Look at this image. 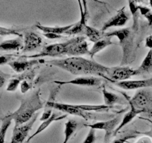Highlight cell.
I'll return each mask as SVG.
<instances>
[{
  "mask_svg": "<svg viewBox=\"0 0 152 143\" xmlns=\"http://www.w3.org/2000/svg\"><path fill=\"white\" fill-rule=\"evenodd\" d=\"M54 66L58 67L74 75H96L106 78L108 67L82 57H69L66 59L45 61Z\"/></svg>",
  "mask_w": 152,
  "mask_h": 143,
  "instance_id": "6da1fadb",
  "label": "cell"
},
{
  "mask_svg": "<svg viewBox=\"0 0 152 143\" xmlns=\"http://www.w3.org/2000/svg\"><path fill=\"white\" fill-rule=\"evenodd\" d=\"M43 106V102L40 98V91L37 90L27 98L22 100L19 108L8 116L14 121L15 125H21L30 121Z\"/></svg>",
  "mask_w": 152,
  "mask_h": 143,
  "instance_id": "7a4b0ae2",
  "label": "cell"
},
{
  "mask_svg": "<svg viewBox=\"0 0 152 143\" xmlns=\"http://www.w3.org/2000/svg\"><path fill=\"white\" fill-rule=\"evenodd\" d=\"M140 75L137 69L129 66L108 67L106 72V78L110 82L113 81H125L129 80L131 77Z\"/></svg>",
  "mask_w": 152,
  "mask_h": 143,
  "instance_id": "3957f363",
  "label": "cell"
},
{
  "mask_svg": "<svg viewBox=\"0 0 152 143\" xmlns=\"http://www.w3.org/2000/svg\"><path fill=\"white\" fill-rule=\"evenodd\" d=\"M129 104L143 113L152 114V94L147 90H140L129 101Z\"/></svg>",
  "mask_w": 152,
  "mask_h": 143,
  "instance_id": "277c9868",
  "label": "cell"
},
{
  "mask_svg": "<svg viewBox=\"0 0 152 143\" xmlns=\"http://www.w3.org/2000/svg\"><path fill=\"white\" fill-rule=\"evenodd\" d=\"M72 43V39L60 43H54V44L49 45L43 48L39 53L32 55L26 56V58H32V59H40L45 57H51V58H56V57L61 56L64 54L67 46Z\"/></svg>",
  "mask_w": 152,
  "mask_h": 143,
  "instance_id": "5b68a950",
  "label": "cell"
},
{
  "mask_svg": "<svg viewBox=\"0 0 152 143\" xmlns=\"http://www.w3.org/2000/svg\"><path fill=\"white\" fill-rule=\"evenodd\" d=\"M46 107L55 109L58 111L63 112V113H67V114L79 116V117L84 119L85 120H89V119H91V113L78 108L75 106V104H64L49 101L47 103H46Z\"/></svg>",
  "mask_w": 152,
  "mask_h": 143,
  "instance_id": "8992f818",
  "label": "cell"
},
{
  "mask_svg": "<svg viewBox=\"0 0 152 143\" xmlns=\"http://www.w3.org/2000/svg\"><path fill=\"white\" fill-rule=\"evenodd\" d=\"M84 36L72 38V43L67 46L64 55L69 57H81V55H89V44L86 42Z\"/></svg>",
  "mask_w": 152,
  "mask_h": 143,
  "instance_id": "52a82bcc",
  "label": "cell"
},
{
  "mask_svg": "<svg viewBox=\"0 0 152 143\" xmlns=\"http://www.w3.org/2000/svg\"><path fill=\"white\" fill-rule=\"evenodd\" d=\"M38 113H36L30 121L21 125H15L13 130L12 137L10 143H23L28 136L33 125L37 119Z\"/></svg>",
  "mask_w": 152,
  "mask_h": 143,
  "instance_id": "ba28073f",
  "label": "cell"
},
{
  "mask_svg": "<svg viewBox=\"0 0 152 143\" xmlns=\"http://www.w3.org/2000/svg\"><path fill=\"white\" fill-rule=\"evenodd\" d=\"M119 125V118H114L107 121H103V122H98L93 125H87L90 128L95 130H102L104 131V143H108L110 139L112 136H113L114 131Z\"/></svg>",
  "mask_w": 152,
  "mask_h": 143,
  "instance_id": "9c48e42d",
  "label": "cell"
},
{
  "mask_svg": "<svg viewBox=\"0 0 152 143\" xmlns=\"http://www.w3.org/2000/svg\"><path fill=\"white\" fill-rule=\"evenodd\" d=\"M43 43V39L40 36L32 31H26L23 35V49L22 52H31L40 47Z\"/></svg>",
  "mask_w": 152,
  "mask_h": 143,
  "instance_id": "30bf717a",
  "label": "cell"
},
{
  "mask_svg": "<svg viewBox=\"0 0 152 143\" xmlns=\"http://www.w3.org/2000/svg\"><path fill=\"white\" fill-rule=\"evenodd\" d=\"M113 84L125 90H134L138 89L152 87V78L142 80H128L125 81H113Z\"/></svg>",
  "mask_w": 152,
  "mask_h": 143,
  "instance_id": "8fae6325",
  "label": "cell"
},
{
  "mask_svg": "<svg viewBox=\"0 0 152 143\" xmlns=\"http://www.w3.org/2000/svg\"><path fill=\"white\" fill-rule=\"evenodd\" d=\"M102 79L94 76L90 77H79L74 78L70 81H55V84L58 85H65V84H72L76 86H83V87H97L102 84Z\"/></svg>",
  "mask_w": 152,
  "mask_h": 143,
  "instance_id": "7c38bea8",
  "label": "cell"
},
{
  "mask_svg": "<svg viewBox=\"0 0 152 143\" xmlns=\"http://www.w3.org/2000/svg\"><path fill=\"white\" fill-rule=\"evenodd\" d=\"M125 8H122V9L118 11L116 15H114L111 18H110L107 21L104 23L103 26L102 28V31L104 32L106 30H108L109 28L113 27H122L125 26L127 22L128 21V14L125 12Z\"/></svg>",
  "mask_w": 152,
  "mask_h": 143,
  "instance_id": "4fadbf2b",
  "label": "cell"
},
{
  "mask_svg": "<svg viewBox=\"0 0 152 143\" xmlns=\"http://www.w3.org/2000/svg\"><path fill=\"white\" fill-rule=\"evenodd\" d=\"M40 63H45V61L42 59L17 60V61H11V62L8 63V65L17 73H23L24 72L27 71L31 67Z\"/></svg>",
  "mask_w": 152,
  "mask_h": 143,
  "instance_id": "5bb4252c",
  "label": "cell"
},
{
  "mask_svg": "<svg viewBox=\"0 0 152 143\" xmlns=\"http://www.w3.org/2000/svg\"><path fill=\"white\" fill-rule=\"evenodd\" d=\"M66 116H67V115H62V116H59V115H58L57 113H52V116H51L49 119H46V121H43V122H42V124L40 125V126L38 127V128L36 130V131H35V132L34 133V134H32V135L28 139V140L26 142L29 143V142H30L32 139H34L35 136H37V135H39L40 133H42L43 131H45L46 128H49V126L52 123L56 122V121L62 120V119H65Z\"/></svg>",
  "mask_w": 152,
  "mask_h": 143,
  "instance_id": "9a60e30c",
  "label": "cell"
},
{
  "mask_svg": "<svg viewBox=\"0 0 152 143\" xmlns=\"http://www.w3.org/2000/svg\"><path fill=\"white\" fill-rule=\"evenodd\" d=\"M130 106H131V110H130L129 111H128V113L124 116V117L122 118L121 122L119 124L117 128H116V130H115V131H114L113 136L117 135L118 133H119V131L124 128V127H125L128 124H129L130 122H132L133 119H134V118L137 117L139 114H140V113H143L142 110H138V109L132 106L131 104H130Z\"/></svg>",
  "mask_w": 152,
  "mask_h": 143,
  "instance_id": "2e32d148",
  "label": "cell"
},
{
  "mask_svg": "<svg viewBox=\"0 0 152 143\" xmlns=\"http://www.w3.org/2000/svg\"><path fill=\"white\" fill-rule=\"evenodd\" d=\"M23 43L22 37H18L15 39L7 40L0 43V51L8 52V51L23 50Z\"/></svg>",
  "mask_w": 152,
  "mask_h": 143,
  "instance_id": "e0dca14e",
  "label": "cell"
},
{
  "mask_svg": "<svg viewBox=\"0 0 152 143\" xmlns=\"http://www.w3.org/2000/svg\"><path fill=\"white\" fill-rule=\"evenodd\" d=\"M113 44L114 43H113L112 42V37H103L101 40H99V41L96 42V43H94V45L92 46L91 49H90V53H89V55H90L91 58H93L96 54L102 52V50L106 49L107 47H108V46Z\"/></svg>",
  "mask_w": 152,
  "mask_h": 143,
  "instance_id": "ac0fdd59",
  "label": "cell"
},
{
  "mask_svg": "<svg viewBox=\"0 0 152 143\" xmlns=\"http://www.w3.org/2000/svg\"><path fill=\"white\" fill-rule=\"evenodd\" d=\"M73 24L68 25V26H55V27H52V26H46L40 25V23H37L36 25V28L43 33H52L56 34H65L69 29L71 28L72 27Z\"/></svg>",
  "mask_w": 152,
  "mask_h": 143,
  "instance_id": "d6986e66",
  "label": "cell"
},
{
  "mask_svg": "<svg viewBox=\"0 0 152 143\" xmlns=\"http://www.w3.org/2000/svg\"><path fill=\"white\" fill-rule=\"evenodd\" d=\"M86 16L81 15V19L78 22L76 23H74L72 27L70 29H69L64 34L67 36H72V35H79L84 34V28L85 26H87L86 24Z\"/></svg>",
  "mask_w": 152,
  "mask_h": 143,
  "instance_id": "ffe728a7",
  "label": "cell"
},
{
  "mask_svg": "<svg viewBox=\"0 0 152 143\" xmlns=\"http://www.w3.org/2000/svg\"><path fill=\"white\" fill-rule=\"evenodd\" d=\"M102 95H103L104 104L108 107H113V106L116 104L123 103V100L122 99V98L119 97L118 95L115 94V93L107 91L105 88H103L102 90Z\"/></svg>",
  "mask_w": 152,
  "mask_h": 143,
  "instance_id": "44dd1931",
  "label": "cell"
},
{
  "mask_svg": "<svg viewBox=\"0 0 152 143\" xmlns=\"http://www.w3.org/2000/svg\"><path fill=\"white\" fill-rule=\"evenodd\" d=\"M84 34L86 35V37L88 38L90 41L93 42L95 43L104 37V32L102 31L101 30H98V29L95 28L92 26L87 25L85 26V28H84Z\"/></svg>",
  "mask_w": 152,
  "mask_h": 143,
  "instance_id": "7402d4cb",
  "label": "cell"
},
{
  "mask_svg": "<svg viewBox=\"0 0 152 143\" xmlns=\"http://www.w3.org/2000/svg\"><path fill=\"white\" fill-rule=\"evenodd\" d=\"M139 73H152V49H150L143 59L140 66L137 69Z\"/></svg>",
  "mask_w": 152,
  "mask_h": 143,
  "instance_id": "603a6c76",
  "label": "cell"
},
{
  "mask_svg": "<svg viewBox=\"0 0 152 143\" xmlns=\"http://www.w3.org/2000/svg\"><path fill=\"white\" fill-rule=\"evenodd\" d=\"M78 128V122L73 119H70L65 124V129H64V140L63 143H68L73 134L75 133Z\"/></svg>",
  "mask_w": 152,
  "mask_h": 143,
  "instance_id": "cb8c5ba5",
  "label": "cell"
},
{
  "mask_svg": "<svg viewBox=\"0 0 152 143\" xmlns=\"http://www.w3.org/2000/svg\"><path fill=\"white\" fill-rule=\"evenodd\" d=\"M130 34H131L130 29L128 28H125L119 29V30H115L113 31L104 33V37H116L119 39V42L122 43L130 37Z\"/></svg>",
  "mask_w": 152,
  "mask_h": 143,
  "instance_id": "d4e9b609",
  "label": "cell"
},
{
  "mask_svg": "<svg viewBox=\"0 0 152 143\" xmlns=\"http://www.w3.org/2000/svg\"><path fill=\"white\" fill-rule=\"evenodd\" d=\"M12 121L13 119L8 115L2 119V125L0 128V143H5V136H6L8 130L11 126Z\"/></svg>",
  "mask_w": 152,
  "mask_h": 143,
  "instance_id": "484cf974",
  "label": "cell"
},
{
  "mask_svg": "<svg viewBox=\"0 0 152 143\" xmlns=\"http://www.w3.org/2000/svg\"><path fill=\"white\" fill-rule=\"evenodd\" d=\"M25 31L23 28H6L0 26V36L5 37L8 35H17L18 37H23L22 32Z\"/></svg>",
  "mask_w": 152,
  "mask_h": 143,
  "instance_id": "4316f807",
  "label": "cell"
},
{
  "mask_svg": "<svg viewBox=\"0 0 152 143\" xmlns=\"http://www.w3.org/2000/svg\"><path fill=\"white\" fill-rule=\"evenodd\" d=\"M128 5H129L130 11H131V14L133 17V28L134 29H137L138 27V19H139V9L138 5H137V3L134 2L133 0H128Z\"/></svg>",
  "mask_w": 152,
  "mask_h": 143,
  "instance_id": "83f0119b",
  "label": "cell"
},
{
  "mask_svg": "<svg viewBox=\"0 0 152 143\" xmlns=\"http://www.w3.org/2000/svg\"><path fill=\"white\" fill-rule=\"evenodd\" d=\"M23 75L19 77H15L14 78H11V80L8 82V86H7L6 90L8 92H14L16 91V90L17 89V87H19L20 84H21L22 80L23 79Z\"/></svg>",
  "mask_w": 152,
  "mask_h": 143,
  "instance_id": "f1b7e54d",
  "label": "cell"
},
{
  "mask_svg": "<svg viewBox=\"0 0 152 143\" xmlns=\"http://www.w3.org/2000/svg\"><path fill=\"white\" fill-rule=\"evenodd\" d=\"M96 142V130L90 128L88 134L82 143H95Z\"/></svg>",
  "mask_w": 152,
  "mask_h": 143,
  "instance_id": "f546056e",
  "label": "cell"
},
{
  "mask_svg": "<svg viewBox=\"0 0 152 143\" xmlns=\"http://www.w3.org/2000/svg\"><path fill=\"white\" fill-rule=\"evenodd\" d=\"M136 136H137L136 134L131 133V134H126V135L120 137V138L116 139L113 142V143H125L126 142H128V140L135 138Z\"/></svg>",
  "mask_w": 152,
  "mask_h": 143,
  "instance_id": "4dcf8cb0",
  "label": "cell"
},
{
  "mask_svg": "<svg viewBox=\"0 0 152 143\" xmlns=\"http://www.w3.org/2000/svg\"><path fill=\"white\" fill-rule=\"evenodd\" d=\"M14 55H0V66L5 65V64H8V63L11 62L13 60Z\"/></svg>",
  "mask_w": 152,
  "mask_h": 143,
  "instance_id": "1f68e13d",
  "label": "cell"
},
{
  "mask_svg": "<svg viewBox=\"0 0 152 143\" xmlns=\"http://www.w3.org/2000/svg\"><path fill=\"white\" fill-rule=\"evenodd\" d=\"M10 77H11V75L5 73V72L0 70V89L4 87V85L7 82V81L9 79Z\"/></svg>",
  "mask_w": 152,
  "mask_h": 143,
  "instance_id": "d6a6232c",
  "label": "cell"
},
{
  "mask_svg": "<svg viewBox=\"0 0 152 143\" xmlns=\"http://www.w3.org/2000/svg\"><path fill=\"white\" fill-rule=\"evenodd\" d=\"M52 114V108H49V107H46V110H44L43 113L42 114V116L40 117V120L43 122V121H46V119H49Z\"/></svg>",
  "mask_w": 152,
  "mask_h": 143,
  "instance_id": "836d02e7",
  "label": "cell"
},
{
  "mask_svg": "<svg viewBox=\"0 0 152 143\" xmlns=\"http://www.w3.org/2000/svg\"><path fill=\"white\" fill-rule=\"evenodd\" d=\"M31 88V84L26 80H23L20 84V90L22 93H26Z\"/></svg>",
  "mask_w": 152,
  "mask_h": 143,
  "instance_id": "e575fe53",
  "label": "cell"
},
{
  "mask_svg": "<svg viewBox=\"0 0 152 143\" xmlns=\"http://www.w3.org/2000/svg\"><path fill=\"white\" fill-rule=\"evenodd\" d=\"M43 36L46 37V38L50 39V40H56V39H60L62 37L61 35L56 34H52V33H43Z\"/></svg>",
  "mask_w": 152,
  "mask_h": 143,
  "instance_id": "d590c367",
  "label": "cell"
},
{
  "mask_svg": "<svg viewBox=\"0 0 152 143\" xmlns=\"http://www.w3.org/2000/svg\"><path fill=\"white\" fill-rule=\"evenodd\" d=\"M138 9H139V12L142 14V16H145L148 14L149 12L151 11V9L149 8L146 6H142V5H138Z\"/></svg>",
  "mask_w": 152,
  "mask_h": 143,
  "instance_id": "8d00e7d4",
  "label": "cell"
},
{
  "mask_svg": "<svg viewBox=\"0 0 152 143\" xmlns=\"http://www.w3.org/2000/svg\"><path fill=\"white\" fill-rule=\"evenodd\" d=\"M145 47L148 48V49H152V34L148 36L145 40Z\"/></svg>",
  "mask_w": 152,
  "mask_h": 143,
  "instance_id": "74e56055",
  "label": "cell"
},
{
  "mask_svg": "<svg viewBox=\"0 0 152 143\" xmlns=\"http://www.w3.org/2000/svg\"><path fill=\"white\" fill-rule=\"evenodd\" d=\"M136 143H152V142L148 137H142V138L140 139Z\"/></svg>",
  "mask_w": 152,
  "mask_h": 143,
  "instance_id": "f35d334b",
  "label": "cell"
},
{
  "mask_svg": "<svg viewBox=\"0 0 152 143\" xmlns=\"http://www.w3.org/2000/svg\"><path fill=\"white\" fill-rule=\"evenodd\" d=\"M145 17L148 20V23L149 26H152V11H151L147 15L145 16Z\"/></svg>",
  "mask_w": 152,
  "mask_h": 143,
  "instance_id": "ab89813d",
  "label": "cell"
},
{
  "mask_svg": "<svg viewBox=\"0 0 152 143\" xmlns=\"http://www.w3.org/2000/svg\"><path fill=\"white\" fill-rule=\"evenodd\" d=\"M81 2H82V5H83V8H84V14H85V16H87V0H81Z\"/></svg>",
  "mask_w": 152,
  "mask_h": 143,
  "instance_id": "60d3db41",
  "label": "cell"
},
{
  "mask_svg": "<svg viewBox=\"0 0 152 143\" xmlns=\"http://www.w3.org/2000/svg\"><path fill=\"white\" fill-rule=\"evenodd\" d=\"M136 3H145L146 0H133Z\"/></svg>",
  "mask_w": 152,
  "mask_h": 143,
  "instance_id": "b9f144b4",
  "label": "cell"
},
{
  "mask_svg": "<svg viewBox=\"0 0 152 143\" xmlns=\"http://www.w3.org/2000/svg\"><path fill=\"white\" fill-rule=\"evenodd\" d=\"M149 5H150L151 8H152V0H149Z\"/></svg>",
  "mask_w": 152,
  "mask_h": 143,
  "instance_id": "7bdbcfd3",
  "label": "cell"
},
{
  "mask_svg": "<svg viewBox=\"0 0 152 143\" xmlns=\"http://www.w3.org/2000/svg\"><path fill=\"white\" fill-rule=\"evenodd\" d=\"M147 120H148V122H151V124H152V122H151V121H150V120H149V119H147Z\"/></svg>",
  "mask_w": 152,
  "mask_h": 143,
  "instance_id": "ee69618b",
  "label": "cell"
},
{
  "mask_svg": "<svg viewBox=\"0 0 152 143\" xmlns=\"http://www.w3.org/2000/svg\"><path fill=\"white\" fill-rule=\"evenodd\" d=\"M26 143H28V142H26Z\"/></svg>",
  "mask_w": 152,
  "mask_h": 143,
  "instance_id": "f6af8a7d",
  "label": "cell"
}]
</instances>
